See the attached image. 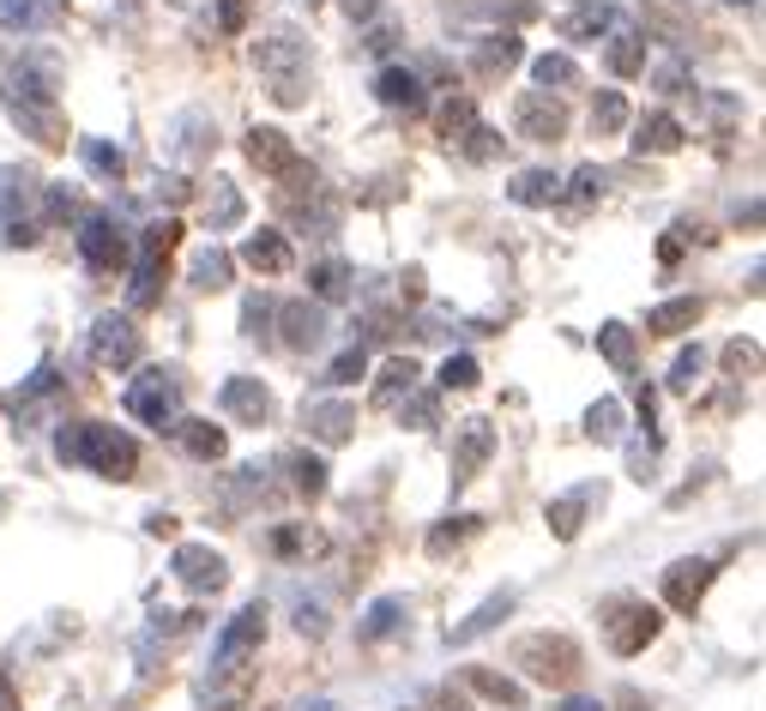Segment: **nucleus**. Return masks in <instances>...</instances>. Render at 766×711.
<instances>
[{
  "instance_id": "obj_1",
  "label": "nucleus",
  "mask_w": 766,
  "mask_h": 711,
  "mask_svg": "<svg viewBox=\"0 0 766 711\" xmlns=\"http://www.w3.org/2000/svg\"><path fill=\"white\" fill-rule=\"evenodd\" d=\"M0 97H7L19 133H31L36 146H48V151L67 146V115H61L55 67H48V61H19V67L7 73V85H0Z\"/></svg>"
},
{
  "instance_id": "obj_2",
  "label": "nucleus",
  "mask_w": 766,
  "mask_h": 711,
  "mask_svg": "<svg viewBox=\"0 0 766 711\" xmlns=\"http://www.w3.org/2000/svg\"><path fill=\"white\" fill-rule=\"evenodd\" d=\"M55 459L73 464V471L115 476V483H127V476L139 471V446L127 441L115 422H67V429L55 434Z\"/></svg>"
},
{
  "instance_id": "obj_3",
  "label": "nucleus",
  "mask_w": 766,
  "mask_h": 711,
  "mask_svg": "<svg viewBox=\"0 0 766 711\" xmlns=\"http://www.w3.org/2000/svg\"><path fill=\"white\" fill-rule=\"evenodd\" d=\"M514 664L526 669L531 681H543V688H573L585 657L568 633H526V639L514 645Z\"/></svg>"
},
{
  "instance_id": "obj_4",
  "label": "nucleus",
  "mask_w": 766,
  "mask_h": 711,
  "mask_svg": "<svg viewBox=\"0 0 766 711\" xmlns=\"http://www.w3.org/2000/svg\"><path fill=\"white\" fill-rule=\"evenodd\" d=\"M121 405H127V417H133V422L170 429V422L182 417V380H175L170 368H145V374H133V380H127Z\"/></svg>"
},
{
  "instance_id": "obj_5",
  "label": "nucleus",
  "mask_w": 766,
  "mask_h": 711,
  "mask_svg": "<svg viewBox=\"0 0 766 711\" xmlns=\"http://www.w3.org/2000/svg\"><path fill=\"white\" fill-rule=\"evenodd\" d=\"M658 627H663V615H658V603H646V597H609L604 603V633H609V651L616 657H640L646 645L658 639Z\"/></svg>"
},
{
  "instance_id": "obj_6",
  "label": "nucleus",
  "mask_w": 766,
  "mask_h": 711,
  "mask_svg": "<svg viewBox=\"0 0 766 711\" xmlns=\"http://www.w3.org/2000/svg\"><path fill=\"white\" fill-rule=\"evenodd\" d=\"M253 67L272 73V97L278 103H302V67H309V49H302L296 31H272L253 43Z\"/></svg>"
},
{
  "instance_id": "obj_7",
  "label": "nucleus",
  "mask_w": 766,
  "mask_h": 711,
  "mask_svg": "<svg viewBox=\"0 0 766 711\" xmlns=\"http://www.w3.org/2000/svg\"><path fill=\"white\" fill-rule=\"evenodd\" d=\"M85 356H91L104 374L133 368V362H139V326H133L127 314H104V320H91V332H85Z\"/></svg>"
},
{
  "instance_id": "obj_8",
  "label": "nucleus",
  "mask_w": 766,
  "mask_h": 711,
  "mask_svg": "<svg viewBox=\"0 0 766 711\" xmlns=\"http://www.w3.org/2000/svg\"><path fill=\"white\" fill-rule=\"evenodd\" d=\"M79 254L91 271H121L127 266V236L109 212H85L79 217Z\"/></svg>"
},
{
  "instance_id": "obj_9",
  "label": "nucleus",
  "mask_w": 766,
  "mask_h": 711,
  "mask_svg": "<svg viewBox=\"0 0 766 711\" xmlns=\"http://www.w3.org/2000/svg\"><path fill=\"white\" fill-rule=\"evenodd\" d=\"M218 410L229 422H241V429H266V422H272V392H266L253 374H229L218 386Z\"/></svg>"
},
{
  "instance_id": "obj_10",
  "label": "nucleus",
  "mask_w": 766,
  "mask_h": 711,
  "mask_svg": "<svg viewBox=\"0 0 766 711\" xmlns=\"http://www.w3.org/2000/svg\"><path fill=\"white\" fill-rule=\"evenodd\" d=\"M712 579H719V561H700V554H688V561L663 567V603H670L676 615H694Z\"/></svg>"
},
{
  "instance_id": "obj_11",
  "label": "nucleus",
  "mask_w": 766,
  "mask_h": 711,
  "mask_svg": "<svg viewBox=\"0 0 766 711\" xmlns=\"http://www.w3.org/2000/svg\"><path fill=\"white\" fill-rule=\"evenodd\" d=\"M260 639H266V610H260V603H248V610H236V615H229V627L218 633V645H212V669H236Z\"/></svg>"
},
{
  "instance_id": "obj_12",
  "label": "nucleus",
  "mask_w": 766,
  "mask_h": 711,
  "mask_svg": "<svg viewBox=\"0 0 766 711\" xmlns=\"http://www.w3.org/2000/svg\"><path fill=\"white\" fill-rule=\"evenodd\" d=\"M514 127L526 139H543V146H555V139H568V109H561L549 90H526V97L514 103Z\"/></svg>"
},
{
  "instance_id": "obj_13",
  "label": "nucleus",
  "mask_w": 766,
  "mask_h": 711,
  "mask_svg": "<svg viewBox=\"0 0 766 711\" xmlns=\"http://www.w3.org/2000/svg\"><path fill=\"white\" fill-rule=\"evenodd\" d=\"M175 579H182L194 597H212V591H224L229 567H224L218 549H206V542H182V549H175Z\"/></svg>"
},
{
  "instance_id": "obj_14",
  "label": "nucleus",
  "mask_w": 766,
  "mask_h": 711,
  "mask_svg": "<svg viewBox=\"0 0 766 711\" xmlns=\"http://www.w3.org/2000/svg\"><path fill=\"white\" fill-rule=\"evenodd\" d=\"M489 452H495V422L489 417H465L458 434H453V483H471V476L489 464Z\"/></svg>"
},
{
  "instance_id": "obj_15",
  "label": "nucleus",
  "mask_w": 766,
  "mask_h": 711,
  "mask_svg": "<svg viewBox=\"0 0 766 711\" xmlns=\"http://www.w3.org/2000/svg\"><path fill=\"white\" fill-rule=\"evenodd\" d=\"M241 266L260 271V278H284V271L296 266V248L284 241V229H253V236L241 241Z\"/></svg>"
},
{
  "instance_id": "obj_16",
  "label": "nucleus",
  "mask_w": 766,
  "mask_h": 711,
  "mask_svg": "<svg viewBox=\"0 0 766 711\" xmlns=\"http://www.w3.org/2000/svg\"><path fill=\"white\" fill-rule=\"evenodd\" d=\"M682 146H688V127L676 121L670 109H652L634 121V151H640V158H670V151H682Z\"/></svg>"
},
{
  "instance_id": "obj_17",
  "label": "nucleus",
  "mask_w": 766,
  "mask_h": 711,
  "mask_svg": "<svg viewBox=\"0 0 766 711\" xmlns=\"http://www.w3.org/2000/svg\"><path fill=\"white\" fill-rule=\"evenodd\" d=\"M597 500H604V488H597V483L573 488V495H555V500H549V513H543V519H549V531H555L561 542H573V537L585 531V513H592Z\"/></svg>"
},
{
  "instance_id": "obj_18",
  "label": "nucleus",
  "mask_w": 766,
  "mask_h": 711,
  "mask_svg": "<svg viewBox=\"0 0 766 711\" xmlns=\"http://www.w3.org/2000/svg\"><path fill=\"white\" fill-rule=\"evenodd\" d=\"M302 422H309V434L321 446H344L356 434V405H344V398H321V405L302 410Z\"/></svg>"
},
{
  "instance_id": "obj_19",
  "label": "nucleus",
  "mask_w": 766,
  "mask_h": 711,
  "mask_svg": "<svg viewBox=\"0 0 766 711\" xmlns=\"http://www.w3.org/2000/svg\"><path fill=\"white\" fill-rule=\"evenodd\" d=\"M272 320H284V344L290 351H314L326 338V308L321 302H284Z\"/></svg>"
},
{
  "instance_id": "obj_20",
  "label": "nucleus",
  "mask_w": 766,
  "mask_h": 711,
  "mask_svg": "<svg viewBox=\"0 0 766 711\" xmlns=\"http://www.w3.org/2000/svg\"><path fill=\"white\" fill-rule=\"evenodd\" d=\"M519 55H526V43H519L514 31H495L471 49V73H477V79H501L507 67H519Z\"/></svg>"
},
{
  "instance_id": "obj_21",
  "label": "nucleus",
  "mask_w": 766,
  "mask_h": 711,
  "mask_svg": "<svg viewBox=\"0 0 766 711\" xmlns=\"http://www.w3.org/2000/svg\"><path fill=\"white\" fill-rule=\"evenodd\" d=\"M36 175L31 170H0V224H36L31 205H36Z\"/></svg>"
},
{
  "instance_id": "obj_22",
  "label": "nucleus",
  "mask_w": 766,
  "mask_h": 711,
  "mask_svg": "<svg viewBox=\"0 0 766 711\" xmlns=\"http://www.w3.org/2000/svg\"><path fill=\"white\" fill-rule=\"evenodd\" d=\"M248 158L260 163L266 175H290L302 163L296 146H290V133H278V127H253V133H248Z\"/></svg>"
},
{
  "instance_id": "obj_23",
  "label": "nucleus",
  "mask_w": 766,
  "mask_h": 711,
  "mask_svg": "<svg viewBox=\"0 0 766 711\" xmlns=\"http://www.w3.org/2000/svg\"><path fill=\"white\" fill-rule=\"evenodd\" d=\"M465 688H471V693H483L489 705L526 711V688H519L514 676H501V669H483V664H471V669H465Z\"/></svg>"
},
{
  "instance_id": "obj_24",
  "label": "nucleus",
  "mask_w": 766,
  "mask_h": 711,
  "mask_svg": "<svg viewBox=\"0 0 766 711\" xmlns=\"http://www.w3.org/2000/svg\"><path fill=\"white\" fill-rule=\"evenodd\" d=\"M375 97L387 103V109H417V103H423V73L417 67H380Z\"/></svg>"
},
{
  "instance_id": "obj_25",
  "label": "nucleus",
  "mask_w": 766,
  "mask_h": 711,
  "mask_svg": "<svg viewBox=\"0 0 766 711\" xmlns=\"http://www.w3.org/2000/svg\"><path fill=\"white\" fill-rule=\"evenodd\" d=\"M170 429H175V441H182V452H187V459H224V429H218V422H199V417H175L170 422Z\"/></svg>"
},
{
  "instance_id": "obj_26",
  "label": "nucleus",
  "mask_w": 766,
  "mask_h": 711,
  "mask_svg": "<svg viewBox=\"0 0 766 711\" xmlns=\"http://www.w3.org/2000/svg\"><path fill=\"white\" fill-rule=\"evenodd\" d=\"M417 362L411 356H387V368H380V380H375V405L380 410H392V405H404V398L417 392Z\"/></svg>"
},
{
  "instance_id": "obj_27",
  "label": "nucleus",
  "mask_w": 766,
  "mask_h": 711,
  "mask_svg": "<svg viewBox=\"0 0 766 711\" xmlns=\"http://www.w3.org/2000/svg\"><path fill=\"white\" fill-rule=\"evenodd\" d=\"M501 615H514V591H495V597H483L477 603V615L471 622H458V627H446V645H471V639H483Z\"/></svg>"
},
{
  "instance_id": "obj_28",
  "label": "nucleus",
  "mask_w": 766,
  "mask_h": 711,
  "mask_svg": "<svg viewBox=\"0 0 766 711\" xmlns=\"http://www.w3.org/2000/svg\"><path fill=\"white\" fill-rule=\"evenodd\" d=\"M0 24L7 31H48V24H61V0H0Z\"/></svg>"
},
{
  "instance_id": "obj_29",
  "label": "nucleus",
  "mask_w": 766,
  "mask_h": 711,
  "mask_svg": "<svg viewBox=\"0 0 766 711\" xmlns=\"http://www.w3.org/2000/svg\"><path fill=\"white\" fill-rule=\"evenodd\" d=\"M158 295H163V254L139 248L133 278H127V308H158Z\"/></svg>"
},
{
  "instance_id": "obj_30",
  "label": "nucleus",
  "mask_w": 766,
  "mask_h": 711,
  "mask_svg": "<svg viewBox=\"0 0 766 711\" xmlns=\"http://www.w3.org/2000/svg\"><path fill=\"white\" fill-rule=\"evenodd\" d=\"M604 61H609L616 79H640V73H646V31H616V36H609V49H604Z\"/></svg>"
},
{
  "instance_id": "obj_31",
  "label": "nucleus",
  "mask_w": 766,
  "mask_h": 711,
  "mask_svg": "<svg viewBox=\"0 0 766 711\" xmlns=\"http://www.w3.org/2000/svg\"><path fill=\"white\" fill-rule=\"evenodd\" d=\"M700 314H706V302H700V295H676V302H658L652 314H646V326L663 332V338H676V332L700 326Z\"/></svg>"
},
{
  "instance_id": "obj_32",
  "label": "nucleus",
  "mask_w": 766,
  "mask_h": 711,
  "mask_svg": "<svg viewBox=\"0 0 766 711\" xmlns=\"http://www.w3.org/2000/svg\"><path fill=\"white\" fill-rule=\"evenodd\" d=\"M609 24H616V12H609L604 0H585V7H573L568 19H561V36H568V43H597Z\"/></svg>"
},
{
  "instance_id": "obj_33",
  "label": "nucleus",
  "mask_w": 766,
  "mask_h": 711,
  "mask_svg": "<svg viewBox=\"0 0 766 711\" xmlns=\"http://www.w3.org/2000/svg\"><path fill=\"white\" fill-rule=\"evenodd\" d=\"M507 200L531 205V212H538V205H555L561 200V175L555 170H526L519 181H507Z\"/></svg>"
},
{
  "instance_id": "obj_34",
  "label": "nucleus",
  "mask_w": 766,
  "mask_h": 711,
  "mask_svg": "<svg viewBox=\"0 0 766 711\" xmlns=\"http://www.w3.org/2000/svg\"><path fill=\"white\" fill-rule=\"evenodd\" d=\"M597 351L616 374H634V351H640V338H634V326H622V320H609V326H597Z\"/></svg>"
},
{
  "instance_id": "obj_35",
  "label": "nucleus",
  "mask_w": 766,
  "mask_h": 711,
  "mask_svg": "<svg viewBox=\"0 0 766 711\" xmlns=\"http://www.w3.org/2000/svg\"><path fill=\"white\" fill-rule=\"evenodd\" d=\"M404 627V597H380V603H368V615H363V627H356V639L363 645H380L387 633H399Z\"/></svg>"
},
{
  "instance_id": "obj_36",
  "label": "nucleus",
  "mask_w": 766,
  "mask_h": 711,
  "mask_svg": "<svg viewBox=\"0 0 766 711\" xmlns=\"http://www.w3.org/2000/svg\"><path fill=\"white\" fill-rule=\"evenodd\" d=\"M55 392H61V374H55V368H36L31 380H24L19 392H12V422H31V410H36V405H48Z\"/></svg>"
},
{
  "instance_id": "obj_37",
  "label": "nucleus",
  "mask_w": 766,
  "mask_h": 711,
  "mask_svg": "<svg viewBox=\"0 0 766 711\" xmlns=\"http://www.w3.org/2000/svg\"><path fill=\"white\" fill-rule=\"evenodd\" d=\"M241 224V193L236 181L212 175V193H206V229H236Z\"/></svg>"
},
{
  "instance_id": "obj_38",
  "label": "nucleus",
  "mask_w": 766,
  "mask_h": 711,
  "mask_svg": "<svg viewBox=\"0 0 766 711\" xmlns=\"http://www.w3.org/2000/svg\"><path fill=\"white\" fill-rule=\"evenodd\" d=\"M628 121H634L628 97H622V90H597V103H592V133L609 139V133H622Z\"/></svg>"
},
{
  "instance_id": "obj_39",
  "label": "nucleus",
  "mask_w": 766,
  "mask_h": 711,
  "mask_svg": "<svg viewBox=\"0 0 766 711\" xmlns=\"http://www.w3.org/2000/svg\"><path fill=\"white\" fill-rule=\"evenodd\" d=\"M309 290H314V302H344V295H350V266H344V260H321L309 271Z\"/></svg>"
},
{
  "instance_id": "obj_40",
  "label": "nucleus",
  "mask_w": 766,
  "mask_h": 711,
  "mask_svg": "<svg viewBox=\"0 0 766 711\" xmlns=\"http://www.w3.org/2000/svg\"><path fill=\"white\" fill-rule=\"evenodd\" d=\"M585 434H592L597 446H616L622 441V405H616V398H597V405L585 410Z\"/></svg>"
},
{
  "instance_id": "obj_41",
  "label": "nucleus",
  "mask_w": 766,
  "mask_h": 711,
  "mask_svg": "<svg viewBox=\"0 0 766 711\" xmlns=\"http://www.w3.org/2000/svg\"><path fill=\"white\" fill-rule=\"evenodd\" d=\"M531 79H538V90H568V85H580V67H573V55H538L531 61Z\"/></svg>"
},
{
  "instance_id": "obj_42",
  "label": "nucleus",
  "mask_w": 766,
  "mask_h": 711,
  "mask_svg": "<svg viewBox=\"0 0 766 711\" xmlns=\"http://www.w3.org/2000/svg\"><path fill=\"white\" fill-rule=\"evenodd\" d=\"M458 151H465L471 163H495L501 158V133H495L489 121H471L465 133H458Z\"/></svg>"
},
{
  "instance_id": "obj_43",
  "label": "nucleus",
  "mask_w": 766,
  "mask_h": 711,
  "mask_svg": "<svg viewBox=\"0 0 766 711\" xmlns=\"http://www.w3.org/2000/svg\"><path fill=\"white\" fill-rule=\"evenodd\" d=\"M79 158H85V170H91L97 181H121V170H127V158L115 146H104V139H85Z\"/></svg>"
},
{
  "instance_id": "obj_44",
  "label": "nucleus",
  "mask_w": 766,
  "mask_h": 711,
  "mask_svg": "<svg viewBox=\"0 0 766 711\" xmlns=\"http://www.w3.org/2000/svg\"><path fill=\"white\" fill-rule=\"evenodd\" d=\"M229 266H236V260H229L224 248H206V254L194 260V271H187V278H194V290H224V283H229Z\"/></svg>"
},
{
  "instance_id": "obj_45",
  "label": "nucleus",
  "mask_w": 766,
  "mask_h": 711,
  "mask_svg": "<svg viewBox=\"0 0 766 711\" xmlns=\"http://www.w3.org/2000/svg\"><path fill=\"white\" fill-rule=\"evenodd\" d=\"M290 471H296V495H309V500L326 495V459H314V452H296V459H290Z\"/></svg>"
},
{
  "instance_id": "obj_46",
  "label": "nucleus",
  "mask_w": 766,
  "mask_h": 711,
  "mask_svg": "<svg viewBox=\"0 0 766 711\" xmlns=\"http://www.w3.org/2000/svg\"><path fill=\"white\" fill-rule=\"evenodd\" d=\"M435 380H441V392H471V386H477V356H465V351L446 356Z\"/></svg>"
},
{
  "instance_id": "obj_47",
  "label": "nucleus",
  "mask_w": 766,
  "mask_h": 711,
  "mask_svg": "<svg viewBox=\"0 0 766 711\" xmlns=\"http://www.w3.org/2000/svg\"><path fill=\"white\" fill-rule=\"evenodd\" d=\"M477 531H483V519H453V525H435V531H429V554L458 549V542H471Z\"/></svg>"
},
{
  "instance_id": "obj_48",
  "label": "nucleus",
  "mask_w": 766,
  "mask_h": 711,
  "mask_svg": "<svg viewBox=\"0 0 766 711\" xmlns=\"http://www.w3.org/2000/svg\"><path fill=\"white\" fill-rule=\"evenodd\" d=\"M363 374H368V351H363V344H356V351H344L338 362H332V368L321 374V380H326V386H356V380H363Z\"/></svg>"
},
{
  "instance_id": "obj_49",
  "label": "nucleus",
  "mask_w": 766,
  "mask_h": 711,
  "mask_svg": "<svg viewBox=\"0 0 766 711\" xmlns=\"http://www.w3.org/2000/svg\"><path fill=\"white\" fill-rule=\"evenodd\" d=\"M700 374H706V351L694 344V351H682V356H676V368H670V392H694V380H700Z\"/></svg>"
},
{
  "instance_id": "obj_50",
  "label": "nucleus",
  "mask_w": 766,
  "mask_h": 711,
  "mask_svg": "<svg viewBox=\"0 0 766 711\" xmlns=\"http://www.w3.org/2000/svg\"><path fill=\"white\" fill-rule=\"evenodd\" d=\"M175 241H182V224H175V217H158V224H151L145 236H139V248H145V254H163V260H170Z\"/></svg>"
},
{
  "instance_id": "obj_51",
  "label": "nucleus",
  "mask_w": 766,
  "mask_h": 711,
  "mask_svg": "<svg viewBox=\"0 0 766 711\" xmlns=\"http://www.w3.org/2000/svg\"><path fill=\"white\" fill-rule=\"evenodd\" d=\"M471 121H477V109H471L465 97H446V103H441V121H435V127H441V139H458Z\"/></svg>"
},
{
  "instance_id": "obj_52",
  "label": "nucleus",
  "mask_w": 766,
  "mask_h": 711,
  "mask_svg": "<svg viewBox=\"0 0 766 711\" xmlns=\"http://www.w3.org/2000/svg\"><path fill=\"white\" fill-rule=\"evenodd\" d=\"M724 368H731L736 380H748V374H760V344H743V338H731V344H724Z\"/></svg>"
},
{
  "instance_id": "obj_53",
  "label": "nucleus",
  "mask_w": 766,
  "mask_h": 711,
  "mask_svg": "<svg viewBox=\"0 0 766 711\" xmlns=\"http://www.w3.org/2000/svg\"><path fill=\"white\" fill-rule=\"evenodd\" d=\"M604 170H597V163H580V170H573V205H592V200H604Z\"/></svg>"
},
{
  "instance_id": "obj_54",
  "label": "nucleus",
  "mask_w": 766,
  "mask_h": 711,
  "mask_svg": "<svg viewBox=\"0 0 766 711\" xmlns=\"http://www.w3.org/2000/svg\"><path fill=\"white\" fill-rule=\"evenodd\" d=\"M272 314L278 308L266 302V295H248V302H241V326H248V338H266V332H272Z\"/></svg>"
},
{
  "instance_id": "obj_55",
  "label": "nucleus",
  "mask_w": 766,
  "mask_h": 711,
  "mask_svg": "<svg viewBox=\"0 0 766 711\" xmlns=\"http://www.w3.org/2000/svg\"><path fill=\"white\" fill-rule=\"evenodd\" d=\"M658 90H663V97H676V90H694V85H688V61H663V67H658Z\"/></svg>"
},
{
  "instance_id": "obj_56",
  "label": "nucleus",
  "mask_w": 766,
  "mask_h": 711,
  "mask_svg": "<svg viewBox=\"0 0 766 711\" xmlns=\"http://www.w3.org/2000/svg\"><path fill=\"white\" fill-rule=\"evenodd\" d=\"M404 422H411V429H435V392H411Z\"/></svg>"
},
{
  "instance_id": "obj_57",
  "label": "nucleus",
  "mask_w": 766,
  "mask_h": 711,
  "mask_svg": "<svg viewBox=\"0 0 766 711\" xmlns=\"http://www.w3.org/2000/svg\"><path fill=\"white\" fill-rule=\"evenodd\" d=\"M36 224H0V248H31Z\"/></svg>"
},
{
  "instance_id": "obj_58",
  "label": "nucleus",
  "mask_w": 766,
  "mask_h": 711,
  "mask_svg": "<svg viewBox=\"0 0 766 711\" xmlns=\"http://www.w3.org/2000/svg\"><path fill=\"white\" fill-rule=\"evenodd\" d=\"M218 24H224V31H229V36H236V31H241V0H224V7H218Z\"/></svg>"
},
{
  "instance_id": "obj_59",
  "label": "nucleus",
  "mask_w": 766,
  "mask_h": 711,
  "mask_svg": "<svg viewBox=\"0 0 766 711\" xmlns=\"http://www.w3.org/2000/svg\"><path fill=\"white\" fill-rule=\"evenodd\" d=\"M272 542H278V554H296V549H302V531H296V525H284V531H278Z\"/></svg>"
},
{
  "instance_id": "obj_60",
  "label": "nucleus",
  "mask_w": 766,
  "mask_h": 711,
  "mask_svg": "<svg viewBox=\"0 0 766 711\" xmlns=\"http://www.w3.org/2000/svg\"><path fill=\"white\" fill-rule=\"evenodd\" d=\"M658 260H663V266L682 260V236H663V241H658Z\"/></svg>"
},
{
  "instance_id": "obj_61",
  "label": "nucleus",
  "mask_w": 766,
  "mask_h": 711,
  "mask_svg": "<svg viewBox=\"0 0 766 711\" xmlns=\"http://www.w3.org/2000/svg\"><path fill=\"white\" fill-rule=\"evenodd\" d=\"M145 531H151V537H175V519H170V513H151Z\"/></svg>"
},
{
  "instance_id": "obj_62",
  "label": "nucleus",
  "mask_w": 766,
  "mask_h": 711,
  "mask_svg": "<svg viewBox=\"0 0 766 711\" xmlns=\"http://www.w3.org/2000/svg\"><path fill=\"white\" fill-rule=\"evenodd\" d=\"M561 711H604V705H597V700H568Z\"/></svg>"
},
{
  "instance_id": "obj_63",
  "label": "nucleus",
  "mask_w": 766,
  "mask_h": 711,
  "mask_svg": "<svg viewBox=\"0 0 766 711\" xmlns=\"http://www.w3.org/2000/svg\"><path fill=\"white\" fill-rule=\"evenodd\" d=\"M302 711H332V705H326V700H314V705H302Z\"/></svg>"
},
{
  "instance_id": "obj_64",
  "label": "nucleus",
  "mask_w": 766,
  "mask_h": 711,
  "mask_svg": "<svg viewBox=\"0 0 766 711\" xmlns=\"http://www.w3.org/2000/svg\"><path fill=\"white\" fill-rule=\"evenodd\" d=\"M309 7H321V0H309Z\"/></svg>"
}]
</instances>
